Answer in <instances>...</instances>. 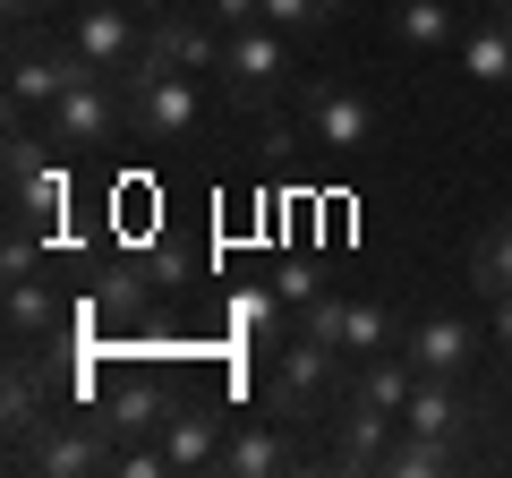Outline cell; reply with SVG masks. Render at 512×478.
Masks as SVG:
<instances>
[{"label":"cell","instance_id":"6da1fadb","mask_svg":"<svg viewBox=\"0 0 512 478\" xmlns=\"http://www.w3.org/2000/svg\"><path fill=\"white\" fill-rule=\"evenodd\" d=\"M120 103H128V129L146 137V146H180V137L197 129V77L171 69L154 43L120 69Z\"/></svg>","mask_w":512,"mask_h":478},{"label":"cell","instance_id":"7a4b0ae2","mask_svg":"<svg viewBox=\"0 0 512 478\" xmlns=\"http://www.w3.org/2000/svg\"><path fill=\"white\" fill-rule=\"evenodd\" d=\"M342 350L333 342H308V333H291V342L274 350V376H265V410H274V419H291V427H308V419H325L333 402H342Z\"/></svg>","mask_w":512,"mask_h":478},{"label":"cell","instance_id":"3957f363","mask_svg":"<svg viewBox=\"0 0 512 478\" xmlns=\"http://www.w3.org/2000/svg\"><path fill=\"white\" fill-rule=\"evenodd\" d=\"M222 94H231L239 111H256V103H274L282 86H291L299 77V52H291V35H282V26H231V35H222Z\"/></svg>","mask_w":512,"mask_h":478},{"label":"cell","instance_id":"277c9868","mask_svg":"<svg viewBox=\"0 0 512 478\" xmlns=\"http://www.w3.org/2000/svg\"><path fill=\"white\" fill-rule=\"evenodd\" d=\"M299 120H308V137L325 154H367L376 146V103L359 86H342V77H308L299 86Z\"/></svg>","mask_w":512,"mask_h":478},{"label":"cell","instance_id":"5b68a950","mask_svg":"<svg viewBox=\"0 0 512 478\" xmlns=\"http://www.w3.org/2000/svg\"><path fill=\"white\" fill-rule=\"evenodd\" d=\"M120 129H128V103H120V86H111L103 69H86V77H77V86L52 103V146H69V154L111 146Z\"/></svg>","mask_w":512,"mask_h":478},{"label":"cell","instance_id":"8992f818","mask_svg":"<svg viewBox=\"0 0 512 478\" xmlns=\"http://www.w3.org/2000/svg\"><path fill=\"white\" fill-rule=\"evenodd\" d=\"M9 461H18V470H35V478H94V470H111V461H120V444H111L94 419H52L35 444H18Z\"/></svg>","mask_w":512,"mask_h":478},{"label":"cell","instance_id":"52a82bcc","mask_svg":"<svg viewBox=\"0 0 512 478\" xmlns=\"http://www.w3.org/2000/svg\"><path fill=\"white\" fill-rule=\"evenodd\" d=\"M69 43H77V60H94L103 77H120L128 60L146 52V9H128V0H86L69 18Z\"/></svg>","mask_w":512,"mask_h":478},{"label":"cell","instance_id":"ba28073f","mask_svg":"<svg viewBox=\"0 0 512 478\" xmlns=\"http://www.w3.org/2000/svg\"><path fill=\"white\" fill-rule=\"evenodd\" d=\"M171 410H180V402H171V393L154 385V376H120V385L103 393V410H94V427H103L111 444H154Z\"/></svg>","mask_w":512,"mask_h":478},{"label":"cell","instance_id":"9c48e42d","mask_svg":"<svg viewBox=\"0 0 512 478\" xmlns=\"http://www.w3.org/2000/svg\"><path fill=\"white\" fill-rule=\"evenodd\" d=\"M146 43L171 60V69H188V77H214L222 69V26L205 18V9H154Z\"/></svg>","mask_w":512,"mask_h":478},{"label":"cell","instance_id":"30bf717a","mask_svg":"<svg viewBox=\"0 0 512 478\" xmlns=\"http://www.w3.org/2000/svg\"><path fill=\"white\" fill-rule=\"evenodd\" d=\"M86 69H94V60H77V43H69V52H35V43H18V52H9V111H52Z\"/></svg>","mask_w":512,"mask_h":478},{"label":"cell","instance_id":"8fae6325","mask_svg":"<svg viewBox=\"0 0 512 478\" xmlns=\"http://www.w3.org/2000/svg\"><path fill=\"white\" fill-rule=\"evenodd\" d=\"M60 419V393H52V376L35 368V359H9V385H0V427H9V453H18V444H35L43 427Z\"/></svg>","mask_w":512,"mask_h":478},{"label":"cell","instance_id":"7c38bea8","mask_svg":"<svg viewBox=\"0 0 512 478\" xmlns=\"http://www.w3.org/2000/svg\"><path fill=\"white\" fill-rule=\"evenodd\" d=\"M393 410H376V402H359V393H342V402H333V461H342V470H376L384 461V444H393Z\"/></svg>","mask_w":512,"mask_h":478},{"label":"cell","instance_id":"4fadbf2b","mask_svg":"<svg viewBox=\"0 0 512 478\" xmlns=\"http://www.w3.org/2000/svg\"><path fill=\"white\" fill-rule=\"evenodd\" d=\"M282 427L291 419H239L231 436H222V453H214V470L222 478H274V470H291V444H282Z\"/></svg>","mask_w":512,"mask_h":478},{"label":"cell","instance_id":"5bb4252c","mask_svg":"<svg viewBox=\"0 0 512 478\" xmlns=\"http://www.w3.org/2000/svg\"><path fill=\"white\" fill-rule=\"evenodd\" d=\"M222 436H231V419H222L214 402H180L163 419V453H171V470H214V453H222Z\"/></svg>","mask_w":512,"mask_h":478},{"label":"cell","instance_id":"9a60e30c","mask_svg":"<svg viewBox=\"0 0 512 478\" xmlns=\"http://www.w3.org/2000/svg\"><path fill=\"white\" fill-rule=\"evenodd\" d=\"M402 350H410V368H419V376H461L478 359V333L461 325V316H419V325L402 333Z\"/></svg>","mask_w":512,"mask_h":478},{"label":"cell","instance_id":"2e32d148","mask_svg":"<svg viewBox=\"0 0 512 478\" xmlns=\"http://www.w3.org/2000/svg\"><path fill=\"white\" fill-rule=\"evenodd\" d=\"M461 77H478V86H495V94L512 86V18L504 9H487V18L461 26Z\"/></svg>","mask_w":512,"mask_h":478},{"label":"cell","instance_id":"e0dca14e","mask_svg":"<svg viewBox=\"0 0 512 478\" xmlns=\"http://www.w3.org/2000/svg\"><path fill=\"white\" fill-rule=\"evenodd\" d=\"M402 427L410 436H444V444H461V393H453V376H419L410 385V402H402Z\"/></svg>","mask_w":512,"mask_h":478},{"label":"cell","instance_id":"ac0fdd59","mask_svg":"<svg viewBox=\"0 0 512 478\" xmlns=\"http://www.w3.org/2000/svg\"><path fill=\"white\" fill-rule=\"evenodd\" d=\"M410 385H419L410 350H376V359H350V393H359V402H376V410H393V419H402Z\"/></svg>","mask_w":512,"mask_h":478},{"label":"cell","instance_id":"d6986e66","mask_svg":"<svg viewBox=\"0 0 512 478\" xmlns=\"http://www.w3.org/2000/svg\"><path fill=\"white\" fill-rule=\"evenodd\" d=\"M393 43H402V52H444V43H461L453 0H393Z\"/></svg>","mask_w":512,"mask_h":478},{"label":"cell","instance_id":"ffe728a7","mask_svg":"<svg viewBox=\"0 0 512 478\" xmlns=\"http://www.w3.org/2000/svg\"><path fill=\"white\" fill-rule=\"evenodd\" d=\"M52 333H60V299L43 291L35 274H18V282H9V342L35 350V342H52Z\"/></svg>","mask_w":512,"mask_h":478},{"label":"cell","instance_id":"44dd1931","mask_svg":"<svg viewBox=\"0 0 512 478\" xmlns=\"http://www.w3.org/2000/svg\"><path fill=\"white\" fill-rule=\"evenodd\" d=\"M470 291L487 299V308L512 291V214H495L487 231H478V248H470Z\"/></svg>","mask_w":512,"mask_h":478},{"label":"cell","instance_id":"7402d4cb","mask_svg":"<svg viewBox=\"0 0 512 478\" xmlns=\"http://www.w3.org/2000/svg\"><path fill=\"white\" fill-rule=\"evenodd\" d=\"M342 350H350V359L402 350V325H393V308H384V299H350V308H342Z\"/></svg>","mask_w":512,"mask_h":478},{"label":"cell","instance_id":"603a6c76","mask_svg":"<svg viewBox=\"0 0 512 478\" xmlns=\"http://www.w3.org/2000/svg\"><path fill=\"white\" fill-rule=\"evenodd\" d=\"M453 453H461V444L393 427V444H384V461H376V470H393V478H436V470H453Z\"/></svg>","mask_w":512,"mask_h":478},{"label":"cell","instance_id":"cb8c5ba5","mask_svg":"<svg viewBox=\"0 0 512 478\" xmlns=\"http://www.w3.org/2000/svg\"><path fill=\"white\" fill-rule=\"evenodd\" d=\"M231 316L256 333V350H282V342H291V299H282V291H239Z\"/></svg>","mask_w":512,"mask_h":478},{"label":"cell","instance_id":"d4e9b609","mask_svg":"<svg viewBox=\"0 0 512 478\" xmlns=\"http://www.w3.org/2000/svg\"><path fill=\"white\" fill-rule=\"evenodd\" d=\"M342 308H350V299H333V291L299 299V308H291V333H308V342H333V350H342ZM342 359H350V350H342Z\"/></svg>","mask_w":512,"mask_h":478},{"label":"cell","instance_id":"484cf974","mask_svg":"<svg viewBox=\"0 0 512 478\" xmlns=\"http://www.w3.org/2000/svg\"><path fill=\"white\" fill-rule=\"evenodd\" d=\"M333 18H342V0H265V26L282 35H325Z\"/></svg>","mask_w":512,"mask_h":478},{"label":"cell","instance_id":"4316f807","mask_svg":"<svg viewBox=\"0 0 512 478\" xmlns=\"http://www.w3.org/2000/svg\"><path fill=\"white\" fill-rule=\"evenodd\" d=\"M35 248H43V231L9 214V239H0V274H9V282H18V274H35Z\"/></svg>","mask_w":512,"mask_h":478},{"label":"cell","instance_id":"83f0119b","mask_svg":"<svg viewBox=\"0 0 512 478\" xmlns=\"http://www.w3.org/2000/svg\"><path fill=\"white\" fill-rule=\"evenodd\" d=\"M197 9L222 26V35H231V26H256V18H265V0H197Z\"/></svg>","mask_w":512,"mask_h":478},{"label":"cell","instance_id":"f1b7e54d","mask_svg":"<svg viewBox=\"0 0 512 478\" xmlns=\"http://www.w3.org/2000/svg\"><path fill=\"white\" fill-rule=\"evenodd\" d=\"M274 291H282V299H291V308H299V299H316V274H308V265H291V274H282Z\"/></svg>","mask_w":512,"mask_h":478},{"label":"cell","instance_id":"f546056e","mask_svg":"<svg viewBox=\"0 0 512 478\" xmlns=\"http://www.w3.org/2000/svg\"><path fill=\"white\" fill-rule=\"evenodd\" d=\"M43 9H52V0H9V26H18V35H26V26H35Z\"/></svg>","mask_w":512,"mask_h":478},{"label":"cell","instance_id":"4dcf8cb0","mask_svg":"<svg viewBox=\"0 0 512 478\" xmlns=\"http://www.w3.org/2000/svg\"><path fill=\"white\" fill-rule=\"evenodd\" d=\"M495 350H512V291L495 299Z\"/></svg>","mask_w":512,"mask_h":478},{"label":"cell","instance_id":"1f68e13d","mask_svg":"<svg viewBox=\"0 0 512 478\" xmlns=\"http://www.w3.org/2000/svg\"><path fill=\"white\" fill-rule=\"evenodd\" d=\"M128 9H146V18H154V9H171V0H128Z\"/></svg>","mask_w":512,"mask_h":478},{"label":"cell","instance_id":"d6a6232c","mask_svg":"<svg viewBox=\"0 0 512 478\" xmlns=\"http://www.w3.org/2000/svg\"><path fill=\"white\" fill-rule=\"evenodd\" d=\"M487 9H504V18H512V0H487Z\"/></svg>","mask_w":512,"mask_h":478}]
</instances>
